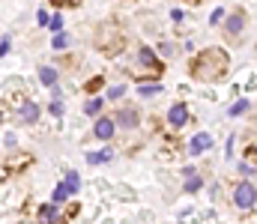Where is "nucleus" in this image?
I'll return each instance as SVG.
<instances>
[{
  "instance_id": "f257e3e1",
  "label": "nucleus",
  "mask_w": 257,
  "mask_h": 224,
  "mask_svg": "<svg viewBox=\"0 0 257 224\" xmlns=\"http://www.w3.org/2000/svg\"><path fill=\"white\" fill-rule=\"evenodd\" d=\"M192 72H195V78H200V81H218V78H225V72H228V57H225V51L209 48V51L198 54V57L192 60Z\"/></svg>"
},
{
  "instance_id": "f03ea898",
  "label": "nucleus",
  "mask_w": 257,
  "mask_h": 224,
  "mask_svg": "<svg viewBox=\"0 0 257 224\" xmlns=\"http://www.w3.org/2000/svg\"><path fill=\"white\" fill-rule=\"evenodd\" d=\"M236 206H242V209H254V185L251 182H242L239 189H236Z\"/></svg>"
},
{
  "instance_id": "7ed1b4c3",
  "label": "nucleus",
  "mask_w": 257,
  "mask_h": 224,
  "mask_svg": "<svg viewBox=\"0 0 257 224\" xmlns=\"http://www.w3.org/2000/svg\"><path fill=\"white\" fill-rule=\"evenodd\" d=\"M168 120H171V126H173V129H182V126L189 123V108L182 105V102H176V105L171 108V114H168Z\"/></svg>"
},
{
  "instance_id": "20e7f679",
  "label": "nucleus",
  "mask_w": 257,
  "mask_h": 224,
  "mask_svg": "<svg viewBox=\"0 0 257 224\" xmlns=\"http://www.w3.org/2000/svg\"><path fill=\"white\" fill-rule=\"evenodd\" d=\"M209 146H212V135L200 132V135H195V138L189 140V153H192V156H198V153H206Z\"/></svg>"
},
{
  "instance_id": "39448f33",
  "label": "nucleus",
  "mask_w": 257,
  "mask_h": 224,
  "mask_svg": "<svg viewBox=\"0 0 257 224\" xmlns=\"http://www.w3.org/2000/svg\"><path fill=\"white\" fill-rule=\"evenodd\" d=\"M93 132H96V138H99V140H108V138L114 135V120L99 117V120H96V126H93Z\"/></svg>"
},
{
  "instance_id": "423d86ee",
  "label": "nucleus",
  "mask_w": 257,
  "mask_h": 224,
  "mask_svg": "<svg viewBox=\"0 0 257 224\" xmlns=\"http://www.w3.org/2000/svg\"><path fill=\"white\" fill-rule=\"evenodd\" d=\"M57 218H60V215H57V206H54V203H45V206L39 209V221H42V224H60Z\"/></svg>"
},
{
  "instance_id": "0eeeda50",
  "label": "nucleus",
  "mask_w": 257,
  "mask_h": 224,
  "mask_svg": "<svg viewBox=\"0 0 257 224\" xmlns=\"http://www.w3.org/2000/svg\"><path fill=\"white\" fill-rule=\"evenodd\" d=\"M117 123L126 126V129H135V126H138V114H135L132 108H123L120 114H117Z\"/></svg>"
},
{
  "instance_id": "6e6552de",
  "label": "nucleus",
  "mask_w": 257,
  "mask_h": 224,
  "mask_svg": "<svg viewBox=\"0 0 257 224\" xmlns=\"http://www.w3.org/2000/svg\"><path fill=\"white\" fill-rule=\"evenodd\" d=\"M66 192L69 195H78V189H81V176H78V170H66Z\"/></svg>"
},
{
  "instance_id": "1a4fd4ad",
  "label": "nucleus",
  "mask_w": 257,
  "mask_h": 224,
  "mask_svg": "<svg viewBox=\"0 0 257 224\" xmlns=\"http://www.w3.org/2000/svg\"><path fill=\"white\" fill-rule=\"evenodd\" d=\"M21 120H24V123H36V120H39V108H36L33 102H27V105L21 108Z\"/></svg>"
},
{
  "instance_id": "9d476101",
  "label": "nucleus",
  "mask_w": 257,
  "mask_h": 224,
  "mask_svg": "<svg viewBox=\"0 0 257 224\" xmlns=\"http://www.w3.org/2000/svg\"><path fill=\"white\" fill-rule=\"evenodd\" d=\"M39 81H42L45 87H54V84H57V72H54L51 66H42V69H39Z\"/></svg>"
},
{
  "instance_id": "9b49d317",
  "label": "nucleus",
  "mask_w": 257,
  "mask_h": 224,
  "mask_svg": "<svg viewBox=\"0 0 257 224\" xmlns=\"http://www.w3.org/2000/svg\"><path fill=\"white\" fill-rule=\"evenodd\" d=\"M182 173H186V192H189V195H192V192H198V189H200V176H195V170H192V168H186Z\"/></svg>"
},
{
  "instance_id": "f8f14e48",
  "label": "nucleus",
  "mask_w": 257,
  "mask_h": 224,
  "mask_svg": "<svg viewBox=\"0 0 257 224\" xmlns=\"http://www.w3.org/2000/svg\"><path fill=\"white\" fill-rule=\"evenodd\" d=\"M242 27H245V18H242V15H239V12H236V15H230V18H228V33H233V36H236V33H239V30H242Z\"/></svg>"
},
{
  "instance_id": "ddd939ff",
  "label": "nucleus",
  "mask_w": 257,
  "mask_h": 224,
  "mask_svg": "<svg viewBox=\"0 0 257 224\" xmlns=\"http://www.w3.org/2000/svg\"><path fill=\"white\" fill-rule=\"evenodd\" d=\"M248 108H251V102H248V99H239V102L230 108V117H239V114H245Z\"/></svg>"
},
{
  "instance_id": "4468645a",
  "label": "nucleus",
  "mask_w": 257,
  "mask_h": 224,
  "mask_svg": "<svg viewBox=\"0 0 257 224\" xmlns=\"http://www.w3.org/2000/svg\"><path fill=\"white\" fill-rule=\"evenodd\" d=\"M108 159H111V153H108V149H102V153H90V156H87L90 165H99V162H108Z\"/></svg>"
},
{
  "instance_id": "2eb2a0df",
  "label": "nucleus",
  "mask_w": 257,
  "mask_h": 224,
  "mask_svg": "<svg viewBox=\"0 0 257 224\" xmlns=\"http://www.w3.org/2000/svg\"><path fill=\"white\" fill-rule=\"evenodd\" d=\"M66 197H69V192H66V185H63V182H60V185H57V189H54V200H51V203H54V206H57V203H63V200H66Z\"/></svg>"
},
{
  "instance_id": "dca6fc26",
  "label": "nucleus",
  "mask_w": 257,
  "mask_h": 224,
  "mask_svg": "<svg viewBox=\"0 0 257 224\" xmlns=\"http://www.w3.org/2000/svg\"><path fill=\"white\" fill-rule=\"evenodd\" d=\"M102 102H105V99H90V102L84 105V111H87V114H99V108H102Z\"/></svg>"
},
{
  "instance_id": "f3484780",
  "label": "nucleus",
  "mask_w": 257,
  "mask_h": 224,
  "mask_svg": "<svg viewBox=\"0 0 257 224\" xmlns=\"http://www.w3.org/2000/svg\"><path fill=\"white\" fill-rule=\"evenodd\" d=\"M141 63H146V66H153V63H156V54H153L150 48H143V51H141Z\"/></svg>"
},
{
  "instance_id": "a211bd4d",
  "label": "nucleus",
  "mask_w": 257,
  "mask_h": 224,
  "mask_svg": "<svg viewBox=\"0 0 257 224\" xmlns=\"http://www.w3.org/2000/svg\"><path fill=\"white\" fill-rule=\"evenodd\" d=\"M66 45H69V36L66 33H57L54 36V48H66Z\"/></svg>"
},
{
  "instance_id": "6ab92c4d",
  "label": "nucleus",
  "mask_w": 257,
  "mask_h": 224,
  "mask_svg": "<svg viewBox=\"0 0 257 224\" xmlns=\"http://www.w3.org/2000/svg\"><path fill=\"white\" fill-rule=\"evenodd\" d=\"M48 24H51V30H54V33H63V18H60V15H54Z\"/></svg>"
},
{
  "instance_id": "aec40b11",
  "label": "nucleus",
  "mask_w": 257,
  "mask_h": 224,
  "mask_svg": "<svg viewBox=\"0 0 257 224\" xmlns=\"http://www.w3.org/2000/svg\"><path fill=\"white\" fill-rule=\"evenodd\" d=\"M159 90H162L159 84H150V87L143 84V87H141V96H153V93H159Z\"/></svg>"
},
{
  "instance_id": "412c9836",
  "label": "nucleus",
  "mask_w": 257,
  "mask_h": 224,
  "mask_svg": "<svg viewBox=\"0 0 257 224\" xmlns=\"http://www.w3.org/2000/svg\"><path fill=\"white\" fill-rule=\"evenodd\" d=\"M126 93V87H114V90H108V99H120Z\"/></svg>"
},
{
  "instance_id": "4be33fe9",
  "label": "nucleus",
  "mask_w": 257,
  "mask_h": 224,
  "mask_svg": "<svg viewBox=\"0 0 257 224\" xmlns=\"http://www.w3.org/2000/svg\"><path fill=\"white\" fill-rule=\"evenodd\" d=\"M51 114H54V117L63 114V102H51Z\"/></svg>"
},
{
  "instance_id": "5701e85b",
  "label": "nucleus",
  "mask_w": 257,
  "mask_h": 224,
  "mask_svg": "<svg viewBox=\"0 0 257 224\" xmlns=\"http://www.w3.org/2000/svg\"><path fill=\"white\" fill-rule=\"evenodd\" d=\"M6 51H9V39H3V42H0V57H6Z\"/></svg>"
},
{
  "instance_id": "b1692460",
  "label": "nucleus",
  "mask_w": 257,
  "mask_h": 224,
  "mask_svg": "<svg viewBox=\"0 0 257 224\" xmlns=\"http://www.w3.org/2000/svg\"><path fill=\"white\" fill-rule=\"evenodd\" d=\"M222 15H225V12H222V9H215V12H212V18H209V21H212V24H218V21H222Z\"/></svg>"
},
{
  "instance_id": "393cba45",
  "label": "nucleus",
  "mask_w": 257,
  "mask_h": 224,
  "mask_svg": "<svg viewBox=\"0 0 257 224\" xmlns=\"http://www.w3.org/2000/svg\"><path fill=\"white\" fill-rule=\"evenodd\" d=\"M36 21H39V24H48V12H36Z\"/></svg>"
}]
</instances>
